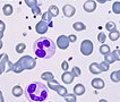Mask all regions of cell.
I'll return each mask as SVG.
<instances>
[{"mask_svg":"<svg viewBox=\"0 0 120 102\" xmlns=\"http://www.w3.org/2000/svg\"><path fill=\"white\" fill-rule=\"evenodd\" d=\"M2 47H4V43H2V41L0 40V49H1Z\"/></svg>","mask_w":120,"mask_h":102,"instance_id":"44","label":"cell"},{"mask_svg":"<svg viewBox=\"0 0 120 102\" xmlns=\"http://www.w3.org/2000/svg\"><path fill=\"white\" fill-rule=\"evenodd\" d=\"M112 54H113L116 61H120V50L119 49H116L114 51H112Z\"/></svg>","mask_w":120,"mask_h":102,"instance_id":"35","label":"cell"},{"mask_svg":"<svg viewBox=\"0 0 120 102\" xmlns=\"http://www.w3.org/2000/svg\"><path fill=\"white\" fill-rule=\"evenodd\" d=\"M69 39L66 35H60L59 38L57 39V47L61 49V50H66L67 48L69 47Z\"/></svg>","mask_w":120,"mask_h":102,"instance_id":"5","label":"cell"},{"mask_svg":"<svg viewBox=\"0 0 120 102\" xmlns=\"http://www.w3.org/2000/svg\"><path fill=\"white\" fill-rule=\"evenodd\" d=\"M62 13L66 17H73L75 13H76V9L71 5H65L64 8H62Z\"/></svg>","mask_w":120,"mask_h":102,"instance_id":"8","label":"cell"},{"mask_svg":"<svg viewBox=\"0 0 120 102\" xmlns=\"http://www.w3.org/2000/svg\"><path fill=\"white\" fill-rule=\"evenodd\" d=\"M66 102H76L77 101V95L74 94V93H70V94H67L64 96Z\"/></svg>","mask_w":120,"mask_h":102,"instance_id":"24","label":"cell"},{"mask_svg":"<svg viewBox=\"0 0 120 102\" xmlns=\"http://www.w3.org/2000/svg\"><path fill=\"white\" fill-rule=\"evenodd\" d=\"M73 28L75 31H77V32H82V31H85L86 30V26L82 22H76V23L73 24Z\"/></svg>","mask_w":120,"mask_h":102,"instance_id":"18","label":"cell"},{"mask_svg":"<svg viewBox=\"0 0 120 102\" xmlns=\"http://www.w3.org/2000/svg\"><path fill=\"white\" fill-rule=\"evenodd\" d=\"M116 23L114 22H108L107 24H105V28H107L109 32H112V31H114V30H117L116 28Z\"/></svg>","mask_w":120,"mask_h":102,"instance_id":"29","label":"cell"},{"mask_svg":"<svg viewBox=\"0 0 120 102\" xmlns=\"http://www.w3.org/2000/svg\"><path fill=\"white\" fill-rule=\"evenodd\" d=\"M99 102H108V101H107V100H105V99H101V100H100V101H99Z\"/></svg>","mask_w":120,"mask_h":102,"instance_id":"45","label":"cell"},{"mask_svg":"<svg viewBox=\"0 0 120 102\" xmlns=\"http://www.w3.org/2000/svg\"><path fill=\"white\" fill-rule=\"evenodd\" d=\"M112 11H113V14H116V15L120 14V1L113 2V5H112Z\"/></svg>","mask_w":120,"mask_h":102,"instance_id":"28","label":"cell"},{"mask_svg":"<svg viewBox=\"0 0 120 102\" xmlns=\"http://www.w3.org/2000/svg\"><path fill=\"white\" fill-rule=\"evenodd\" d=\"M94 44L91 40H84L80 43V52L84 56H90L93 53Z\"/></svg>","mask_w":120,"mask_h":102,"instance_id":"4","label":"cell"},{"mask_svg":"<svg viewBox=\"0 0 120 102\" xmlns=\"http://www.w3.org/2000/svg\"><path fill=\"white\" fill-rule=\"evenodd\" d=\"M41 78H42L43 81L49 82V81L54 79V75H53V73H51V72H44V73H42V75H41Z\"/></svg>","mask_w":120,"mask_h":102,"instance_id":"19","label":"cell"},{"mask_svg":"<svg viewBox=\"0 0 120 102\" xmlns=\"http://www.w3.org/2000/svg\"><path fill=\"white\" fill-rule=\"evenodd\" d=\"M25 96L30 102H44L48 98V87L40 82H32L26 86Z\"/></svg>","mask_w":120,"mask_h":102,"instance_id":"2","label":"cell"},{"mask_svg":"<svg viewBox=\"0 0 120 102\" xmlns=\"http://www.w3.org/2000/svg\"><path fill=\"white\" fill-rule=\"evenodd\" d=\"M90 72L94 75H99L102 73V70L100 69L99 67V64L98 62H92L91 65H90Z\"/></svg>","mask_w":120,"mask_h":102,"instance_id":"13","label":"cell"},{"mask_svg":"<svg viewBox=\"0 0 120 102\" xmlns=\"http://www.w3.org/2000/svg\"><path fill=\"white\" fill-rule=\"evenodd\" d=\"M85 86L83 85V84H76L75 85V87H74V94L76 95H83L84 93H85Z\"/></svg>","mask_w":120,"mask_h":102,"instance_id":"12","label":"cell"},{"mask_svg":"<svg viewBox=\"0 0 120 102\" xmlns=\"http://www.w3.org/2000/svg\"><path fill=\"white\" fill-rule=\"evenodd\" d=\"M18 61L22 64L24 70L25 69L31 70V69L35 68V66H36V60L34 59L33 57H31V56H23V57H20V59Z\"/></svg>","mask_w":120,"mask_h":102,"instance_id":"3","label":"cell"},{"mask_svg":"<svg viewBox=\"0 0 120 102\" xmlns=\"http://www.w3.org/2000/svg\"><path fill=\"white\" fill-rule=\"evenodd\" d=\"M74 78H75V76L73 75V73L71 72H68V70H66L64 74L61 75V79H62V82L65 84H70L74 81Z\"/></svg>","mask_w":120,"mask_h":102,"instance_id":"9","label":"cell"},{"mask_svg":"<svg viewBox=\"0 0 120 102\" xmlns=\"http://www.w3.org/2000/svg\"><path fill=\"white\" fill-rule=\"evenodd\" d=\"M2 73H5V72H4V70H2V68H1V66H0V75L2 74Z\"/></svg>","mask_w":120,"mask_h":102,"instance_id":"46","label":"cell"},{"mask_svg":"<svg viewBox=\"0 0 120 102\" xmlns=\"http://www.w3.org/2000/svg\"><path fill=\"white\" fill-rule=\"evenodd\" d=\"M117 74H118V78H119V81H120V70H117Z\"/></svg>","mask_w":120,"mask_h":102,"instance_id":"43","label":"cell"},{"mask_svg":"<svg viewBox=\"0 0 120 102\" xmlns=\"http://www.w3.org/2000/svg\"><path fill=\"white\" fill-rule=\"evenodd\" d=\"M59 83L58 81H56V79H52V81H49L48 82V87L51 88L52 91H57V88L59 87Z\"/></svg>","mask_w":120,"mask_h":102,"instance_id":"21","label":"cell"},{"mask_svg":"<svg viewBox=\"0 0 120 102\" xmlns=\"http://www.w3.org/2000/svg\"><path fill=\"white\" fill-rule=\"evenodd\" d=\"M71 73H73V75L75 77H78V76H80V74H82V70H80L79 67L75 66V67L73 68V70H71Z\"/></svg>","mask_w":120,"mask_h":102,"instance_id":"32","label":"cell"},{"mask_svg":"<svg viewBox=\"0 0 120 102\" xmlns=\"http://www.w3.org/2000/svg\"><path fill=\"white\" fill-rule=\"evenodd\" d=\"M34 54L41 59H50L56 53V43L51 39L41 36L33 44Z\"/></svg>","mask_w":120,"mask_h":102,"instance_id":"1","label":"cell"},{"mask_svg":"<svg viewBox=\"0 0 120 102\" xmlns=\"http://www.w3.org/2000/svg\"><path fill=\"white\" fill-rule=\"evenodd\" d=\"M23 70H24V68H23V66H22V64H20L19 61L13 64V69H11L13 73H15V74H20Z\"/></svg>","mask_w":120,"mask_h":102,"instance_id":"17","label":"cell"},{"mask_svg":"<svg viewBox=\"0 0 120 102\" xmlns=\"http://www.w3.org/2000/svg\"><path fill=\"white\" fill-rule=\"evenodd\" d=\"M2 13L5 16H10L11 14L14 13V8L11 5H9V4H6L5 6L2 7Z\"/></svg>","mask_w":120,"mask_h":102,"instance_id":"15","label":"cell"},{"mask_svg":"<svg viewBox=\"0 0 120 102\" xmlns=\"http://www.w3.org/2000/svg\"><path fill=\"white\" fill-rule=\"evenodd\" d=\"M104 60L107 61V62H109V64H113L114 61H116V59H114L112 52H110V53H108L104 56Z\"/></svg>","mask_w":120,"mask_h":102,"instance_id":"30","label":"cell"},{"mask_svg":"<svg viewBox=\"0 0 120 102\" xmlns=\"http://www.w3.org/2000/svg\"><path fill=\"white\" fill-rule=\"evenodd\" d=\"M23 88L20 87L19 85H15L13 87V90H11V93H13V95L15 96V98H19V96H22V94H23Z\"/></svg>","mask_w":120,"mask_h":102,"instance_id":"16","label":"cell"},{"mask_svg":"<svg viewBox=\"0 0 120 102\" xmlns=\"http://www.w3.org/2000/svg\"><path fill=\"white\" fill-rule=\"evenodd\" d=\"M98 40H99L100 43H104L105 40H107V35L103 33V32H101V33H99V35H98Z\"/></svg>","mask_w":120,"mask_h":102,"instance_id":"34","label":"cell"},{"mask_svg":"<svg viewBox=\"0 0 120 102\" xmlns=\"http://www.w3.org/2000/svg\"><path fill=\"white\" fill-rule=\"evenodd\" d=\"M2 38H4V32H0V40H2Z\"/></svg>","mask_w":120,"mask_h":102,"instance_id":"42","label":"cell"},{"mask_svg":"<svg viewBox=\"0 0 120 102\" xmlns=\"http://www.w3.org/2000/svg\"><path fill=\"white\" fill-rule=\"evenodd\" d=\"M68 39H69V42H76V41H77V36L74 35V34H71V35L68 36Z\"/></svg>","mask_w":120,"mask_h":102,"instance_id":"38","label":"cell"},{"mask_svg":"<svg viewBox=\"0 0 120 102\" xmlns=\"http://www.w3.org/2000/svg\"><path fill=\"white\" fill-rule=\"evenodd\" d=\"M99 67H100V69L102 70V73H103V72H108L109 68H110V64L104 60V61H102V62L99 64Z\"/></svg>","mask_w":120,"mask_h":102,"instance_id":"26","label":"cell"},{"mask_svg":"<svg viewBox=\"0 0 120 102\" xmlns=\"http://www.w3.org/2000/svg\"><path fill=\"white\" fill-rule=\"evenodd\" d=\"M110 79L113 82V83H118L119 81V78H118V74H117V70L116 72H113V73H111V75H110Z\"/></svg>","mask_w":120,"mask_h":102,"instance_id":"33","label":"cell"},{"mask_svg":"<svg viewBox=\"0 0 120 102\" xmlns=\"http://www.w3.org/2000/svg\"><path fill=\"white\" fill-rule=\"evenodd\" d=\"M83 9L86 13H93L94 10L96 9V2L94 0H87L86 2L83 5Z\"/></svg>","mask_w":120,"mask_h":102,"instance_id":"7","label":"cell"},{"mask_svg":"<svg viewBox=\"0 0 120 102\" xmlns=\"http://www.w3.org/2000/svg\"><path fill=\"white\" fill-rule=\"evenodd\" d=\"M0 102H5V99H4V95H2L1 91H0Z\"/></svg>","mask_w":120,"mask_h":102,"instance_id":"40","label":"cell"},{"mask_svg":"<svg viewBox=\"0 0 120 102\" xmlns=\"http://www.w3.org/2000/svg\"><path fill=\"white\" fill-rule=\"evenodd\" d=\"M110 51H111V50H110V47H109V45H107V44H104V43H103V44L100 47V53L103 54V56L110 53Z\"/></svg>","mask_w":120,"mask_h":102,"instance_id":"23","label":"cell"},{"mask_svg":"<svg viewBox=\"0 0 120 102\" xmlns=\"http://www.w3.org/2000/svg\"><path fill=\"white\" fill-rule=\"evenodd\" d=\"M5 30H6V24L2 20H0V32H5Z\"/></svg>","mask_w":120,"mask_h":102,"instance_id":"39","label":"cell"},{"mask_svg":"<svg viewBox=\"0 0 120 102\" xmlns=\"http://www.w3.org/2000/svg\"><path fill=\"white\" fill-rule=\"evenodd\" d=\"M48 28H49V24H48L47 22H44V20L41 19L38 24H36V26H35V31H36V33L38 34H45L48 32Z\"/></svg>","mask_w":120,"mask_h":102,"instance_id":"6","label":"cell"},{"mask_svg":"<svg viewBox=\"0 0 120 102\" xmlns=\"http://www.w3.org/2000/svg\"><path fill=\"white\" fill-rule=\"evenodd\" d=\"M120 38V32L118 30H114L112 32H109V39L111 41H117Z\"/></svg>","mask_w":120,"mask_h":102,"instance_id":"20","label":"cell"},{"mask_svg":"<svg viewBox=\"0 0 120 102\" xmlns=\"http://www.w3.org/2000/svg\"><path fill=\"white\" fill-rule=\"evenodd\" d=\"M48 11L52 15V17H57L59 15V8L57 6H54V5H52V6L49 7V10Z\"/></svg>","mask_w":120,"mask_h":102,"instance_id":"22","label":"cell"},{"mask_svg":"<svg viewBox=\"0 0 120 102\" xmlns=\"http://www.w3.org/2000/svg\"><path fill=\"white\" fill-rule=\"evenodd\" d=\"M96 1H98L99 4H105V2H107L108 0H96Z\"/></svg>","mask_w":120,"mask_h":102,"instance_id":"41","label":"cell"},{"mask_svg":"<svg viewBox=\"0 0 120 102\" xmlns=\"http://www.w3.org/2000/svg\"><path fill=\"white\" fill-rule=\"evenodd\" d=\"M32 13L36 16V15H40L41 14V9H40V7L39 6H36V7H34V8H32Z\"/></svg>","mask_w":120,"mask_h":102,"instance_id":"36","label":"cell"},{"mask_svg":"<svg viewBox=\"0 0 120 102\" xmlns=\"http://www.w3.org/2000/svg\"><path fill=\"white\" fill-rule=\"evenodd\" d=\"M25 49H26V44H25V43H18V44L16 45V52L20 54L25 51Z\"/></svg>","mask_w":120,"mask_h":102,"instance_id":"27","label":"cell"},{"mask_svg":"<svg viewBox=\"0 0 120 102\" xmlns=\"http://www.w3.org/2000/svg\"><path fill=\"white\" fill-rule=\"evenodd\" d=\"M68 67H69L68 62H67V61H62V64H61V68H62V70H64V72L68 70Z\"/></svg>","mask_w":120,"mask_h":102,"instance_id":"37","label":"cell"},{"mask_svg":"<svg viewBox=\"0 0 120 102\" xmlns=\"http://www.w3.org/2000/svg\"><path fill=\"white\" fill-rule=\"evenodd\" d=\"M8 61H9V57L7 53H1L0 54V66L2 68L4 72H6V66L8 65Z\"/></svg>","mask_w":120,"mask_h":102,"instance_id":"11","label":"cell"},{"mask_svg":"<svg viewBox=\"0 0 120 102\" xmlns=\"http://www.w3.org/2000/svg\"><path fill=\"white\" fill-rule=\"evenodd\" d=\"M108 1H111V0H108Z\"/></svg>","mask_w":120,"mask_h":102,"instance_id":"47","label":"cell"},{"mask_svg":"<svg viewBox=\"0 0 120 102\" xmlns=\"http://www.w3.org/2000/svg\"><path fill=\"white\" fill-rule=\"evenodd\" d=\"M91 85H92V87L96 88V90H102V88L105 86L104 81H103L102 78H94V79H92Z\"/></svg>","mask_w":120,"mask_h":102,"instance_id":"10","label":"cell"},{"mask_svg":"<svg viewBox=\"0 0 120 102\" xmlns=\"http://www.w3.org/2000/svg\"><path fill=\"white\" fill-rule=\"evenodd\" d=\"M42 20L47 22L49 24V27L52 26V15L49 13V11H45V13L42 14Z\"/></svg>","mask_w":120,"mask_h":102,"instance_id":"14","label":"cell"},{"mask_svg":"<svg viewBox=\"0 0 120 102\" xmlns=\"http://www.w3.org/2000/svg\"><path fill=\"white\" fill-rule=\"evenodd\" d=\"M24 1H25V4H26L31 9L38 6V0H24Z\"/></svg>","mask_w":120,"mask_h":102,"instance_id":"31","label":"cell"},{"mask_svg":"<svg viewBox=\"0 0 120 102\" xmlns=\"http://www.w3.org/2000/svg\"><path fill=\"white\" fill-rule=\"evenodd\" d=\"M60 96H65V95L68 94V91H67V88L65 86H62V85H59V87L57 88V91H56Z\"/></svg>","mask_w":120,"mask_h":102,"instance_id":"25","label":"cell"}]
</instances>
